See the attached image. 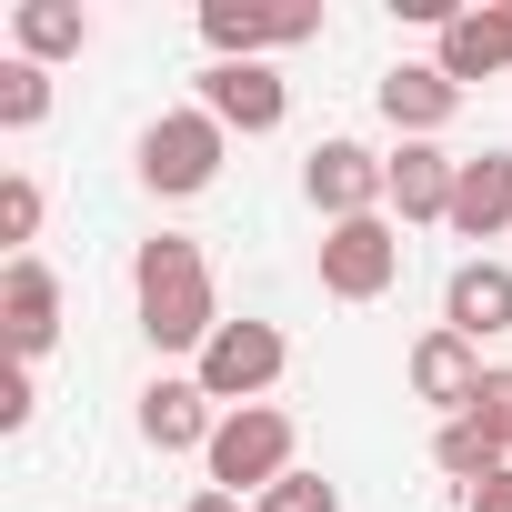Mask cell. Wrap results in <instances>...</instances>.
I'll list each match as a JSON object with an SVG mask.
<instances>
[{"instance_id":"1","label":"cell","mask_w":512,"mask_h":512,"mask_svg":"<svg viewBox=\"0 0 512 512\" xmlns=\"http://www.w3.org/2000/svg\"><path fill=\"white\" fill-rule=\"evenodd\" d=\"M131 302H141V332L151 352H191L221 332V292H211V262H201V241L191 231H151L131 251Z\"/></svg>"},{"instance_id":"2","label":"cell","mask_w":512,"mask_h":512,"mask_svg":"<svg viewBox=\"0 0 512 512\" xmlns=\"http://www.w3.org/2000/svg\"><path fill=\"white\" fill-rule=\"evenodd\" d=\"M211 492H241V502H262L282 472H302V422L282 412V402H251V412H221V432H211Z\"/></svg>"},{"instance_id":"3","label":"cell","mask_w":512,"mask_h":512,"mask_svg":"<svg viewBox=\"0 0 512 512\" xmlns=\"http://www.w3.org/2000/svg\"><path fill=\"white\" fill-rule=\"evenodd\" d=\"M221 161H231V131L191 101V111H161L151 131H141V151H131V171H141V191H161V201H191V191H211L221 181Z\"/></svg>"},{"instance_id":"4","label":"cell","mask_w":512,"mask_h":512,"mask_svg":"<svg viewBox=\"0 0 512 512\" xmlns=\"http://www.w3.org/2000/svg\"><path fill=\"white\" fill-rule=\"evenodd\" d=\"M292 372V342H282V322H221L211 342H201V362H191V382L221 402V412H251L272 382Z\"/></svg>"},{"instance_id":"5","label":"cell","mask_w":512,"mask_h":512,"mask_svg":"<svg viewBox=\"0 0 512 512\" xmlns=\"http://www.w3.org/2000/svg\"><path fill=\"white\" fill-rule=\"evenodd\" d=\"M201 41L211 61H272L322 41V0H201Z\"/></svg>"},{"instance_id":"6","label":"cell","mask_w":512,"mask_h":512,"mask_svg":"<svg viewBox=\"0 0 512 512\" xmlns=\"http://www.w3.org/2000/svg\"><path fill=\"white\" fill-rule=\"evenodd\" d=\"M402 282V231L392 211H362V221H332L322 231V292L332 302H382Z\"/></svg>"},{"instance_id":"7","label":"cell","mask_w":512,"mask_h":512,"mask_svg":"<svg viewBox=\"0 0 512 512\" xmlns=\"http://www.w3.org/2000/svg\"><path fill=\"white\" fill-rule=\"evenodd\" d=\"M302 191H312V211H322V231H332V221H362V211H382V191H392V161L332 131V141H312V161H302Z\"/></svg>"},{"instance_id":"8","label":"cell","mask_w":512,"mask_h":512,"mask_svg":"<svg viewBox=\"0 0 512 512\" xmlns=\"http://www.w3.org/2000/svg\"><path fill=\"white\" fill-rule=\"evenodd\" d=\"M201 111H211L221 131H241V141H262V131L292 121V81H282L272 61H211V71H201Z\"/></svg>"},{"instance_id":"9","label":"cell","mask_w":512,"mask_h":512,"mask_svg":"<svg viewBox=\"0 0 512 512\" xmlns=\"http://www.w3.org/2000/svg\"><path fill=\"white\" fill-rule=\"evenodd\" d=\"M0 332H11V362H41L61 342V272L41 251H11V272H0Z\"/></svg>"},{"instance_id":"10","label":"cell","mask_w":512,"mask_h":512,"mask_svg":"<svg viewBox=\"0 0 512 512\" xmlns=\"http://www.w3.org/2000/svg\"><path fill=\"white\" fill-rule=\"evenodd\" d=\"M432 71H442L452 91H472V81H502V71H512V0L452 11V21H442V51H432Z\"/></svg>"},{"instance_id":"11","label":"cell","mask_w":512,"mask_h":512,"mask_svg":"<svg viewBox=\"0 0 512 512\" xmlns=\"http://www.w3.org/2000/svg\"><path fill=\"white\" fill-rule=\"evenodd\" d=\"M442 332H462L472 352L502 342L512 332V262H482V251H472V262L442 282Z\"/></svg>"},{"instance_id":"12","label":"cell","mask_w":512,"mask_h":512,"mask_svg":"<svg viewBox=\"0 0 512 512\" xmlns=\"http://www.w3.org/2000/svg\"><path fill=\"white\" fill-rule=\"evenodd\" d=\"M402 372H412V402H432L442 422H462V412H472V392H482V352H472L462 332H442V322L412 342V362H402Z\"/></svg>"},{"instance_id":"13","label":"cell","mask_w":512,"mask_h":512,"mask_svg":"<svg viewBox=\"0 0 512 512\" xmlns=\"http://www.w3.org/2000/svg\"><path fill=\"white\" fill-rule=\"evenodd\" d=\"M211 432H221V402H211L191 372H161V382L141 392V442H151V452H211Z\"/></svg>"},{"instance_id":"14","label":"cell","mask_w":512,"mask_h":512,"mask_svg":"<svg viewBox=\"0 0 512 512\" xmlns=\"http://www.w3.org/2000/svg\"><path fill=\"white\" fill-rule=\"evenodd\" d=\"M452 181H462V161H452L442 141H402L382 211H402V221H452Z\"/></svg>"},{"instance_id":"15","label":"cell","mask_w":512,"mask_h":512,"mask_svg":"<svg viewBox=\"0 0 512 512\" xmlns=\"http://www.w3.org/2000/svg\"><path fill=\"white\" fill-rule=\"evenodd\" d=\"M452 111H462V91H452L432 61H392V71H382V121H392L402 141H432Z\"/></svg>"},{"instance_id":"16","label":"cell","mask_w":512,"mask_h":512,"mask_svg":"<svg viewBox=\"0 0 512 512\" xmlns=\"http://www.w3.org/2000/svg\"><path fill=\"white\" fill-rule=\"evenodd\" d=\"M452 231L462 241H502L512 231V151H472L452 181Z\"/></svg>"},{"instance_id":"17","label":"cell","mask_w":512,"mask_h":512,"mask_svg":"<svg viewBox=\"0 0 512 512\" xmlns=\"http://www.w3.org/2000/svg\"><path fill=\"white\" fill-rule=\"evenodd\" d=\"M11 41H21V61H71L81 41H91V11H81V0H21V11H11Z\"/></svg>"},{"instance_id":"18","label":"cell","mask_w":512,"mask_h":512,"mask_svg":"<svg viewBox=\"0 0 512 512\" xmlns=\"http://www.w3.org/2000/svg\"><path fill=\"white\" fill-rule=\"evenodd\" d=\"M432 462H442V472L472 492V482H492V472L512 462V442H502L492 422H472V412H462V422H442V432H432Z\"/></svg>"},{"instance_id":"19","label":"cell","mask_w":512,"mask_h":512,"mask_svg":"<svg viewBox=\"0 0 512 512\" xmlns=\"http://www.w3.org/2000/svg\"><path fill=\"white\" fill-rule=\"evenodd\" d=\"M41 121H51V71L11 51L0 61V131H41Z\"/></svg>"},{"instance_id":"20","label":"cell","mask_w":512,"mask_h":512,"mask_svg":"<svg viewBox=\"0 0 512 512\" xmlns=\"http://www.w3.org/2000/svg\"><path fill=\"white\" fill-rule=\"evenodd\" d=\"M251 512H342V492H332L322 472H282L262 502H251Z\"/></svg>"},{"instance_id":"21","label":"cell","mask_w":512,"mask_h":512,"mask_svg":"<svg viewBox=\"0 0 512 512\" xmlns=\"http://www.w3.org/2000/svg\"><path fill=\"white\" fill-rule=\"evenodd\" d=\"M0 231H11L21 251L41 241V181H31V171H11V181H0Z\"/></svg>"},{"instance_id":"22","label":"cell","mask_w":512,"mask_h":512,"mask_svg":"<svg viewBox=\"0 0 512 512\" xmlns=\"http://www.w3.org/2000/svg\"><path fill=\"white\" fill-rule=\"evenodd\" d=\"M472 422H492V432L512 442V372H482V392H472Z\"/></svg>"},{"instance_id":"23","label":"cell","mask_w":512,"mask_h":512,"mask_svg":"<svg viewBox=\"0 0 512 512\" xmlns=\"http://www.w3.org/2000/svg\"><path fill=\"white\" fill-rule=\"evenodd\" d=\"M31 422V362H11V382H0V432Z\"/></svg>"},{"instance_id":"24","label":"cell","mask_w":512,"mask_h":512,"mask_svg":"<svg viewBox=\"0 0 512 512\" xmlns=\"http://www.w3.org/2000/svg\"><path fill=\"white\" fill-rule=\"evenodd\" d=\"M462 512H512V462H502L492 482H472V492H462Z\"/></svg>"},{"instance_id":"25","label":"cell","mask_w":512,"mask_h":512,"mask_svg":"<svg viewBox=\"0 0 512 512\" xmlns=\"http://www.w3.org/2000/svg\"><path fill=\"white\" fill-rule=\"evenodd\" d=\"M191 512H251V502H241V492H211V482H201V492H191Z\"/></svg>"}]
</instances>
